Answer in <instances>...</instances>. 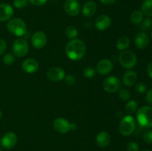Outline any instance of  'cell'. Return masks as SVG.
<instances>
[{
	"label": "cell",
	"mask_w": 152,
	"mask_h": 151,
	"mask_svg": "<svg viewBox=\"0 0 152 151\" xmlns=\"http://www.w3.org/2000/svg\"><path fill=\"white\" fill-rule=\"evenodd\" d=\"M142 151H152V150H142Z\"/></svg>",
	"instance_id": "cell-41"
},
{
	"label": "cell",
	"mask_w": 152,
	"mask_h": 151,
	"mask_svg": "<svg viewBox=\"0 0 152 151\" xmlns=\"http://www.w3.org/2000/svg\"><path fill=\"white\" fill-rule=\"evenodd\" d=\"M1 115H2V113H1V111L0 110V118H1Z\"/></svg>",
	"instance_id": "cell-40"
},
{
	"label": "cell",
	"mask_w": 152,
	"mask_h": 151,
	"mask_svg": "<svg viewBox=\"0 0 152 151\" xmlns=\"http://www.w3.org/2000/svg\"><path fill=\"white\" fill-rule=\"evenodd\" d=\"M134 43L137 48L145 49L148 47L149 44V37L145 33H139L135 36Z\"/></svg>",
	"instance_id": "cell-17"
},
{
	"label": "cell",
	"mask_w": 152,
	"mask_h": 151,
	"mask_svg": "<svg viewBox=\"0 0 152 151\" xmlns=\"http://www.w3.org/2000/svg\"><path fill=\"white\" fill-rule=\"evenodd\" d=\"M147 73H148V76L152 78V62H149L147 66Z\"/></svg>",
	"instance_id": "cell-39"
},
{
	"label": "cell",
	"mask_w": 152,
	"mask_h": 151,
	"mask_svg": "<svg viewBox=\"0 0 152 151\" xmlns=\"http://www.w3.org/2000/svg\"><path fill=\"white\" fill-rule=\"evenodd\" d=\"M136 129V121L132 115L123 117L119 124V131L123 136H131Z\"/></svg>",
	"instance_id": "cell-4"
},
{
	"label": "cell",
	"mask_w": 152,
	"mask_h": 151,
	"mask_svg": "<svg viewBox=\"0 0 152 151\" xmlns=\"http://www.w3.org/2000/svg\"><path fill=\"white\" fill-rule=\"evenodd\" d=\"M0 151H2V150H1V148H0Z\"/></svg>",
	"instance_id": "cell-42"
},
{
	"label": "cell",
	"mask_w": 152,
	"mask_h": 151,
	"mask_svg": "<svg viewBox=\"0 0 152 151\" xmlns=\"http://www.w3.org/2000/svg\"><path fill=\"white\" fill-rule=\"evenodd\" d=\"M130 45V39L127 36H122L117 40L116 47L119 50H126Z\"/></svg>",
	"instance_id": "cell-22"
},
{
	"label": "cell",
	"mask_w": 152,
	"mask_h": 151,
	"mask_svg": "<svg viewBox=\"0 0 152 151\" xmlns=\"http://www.w3.org/2000/svg\"><path fill=\"white\" fill-rule=\"evenodd\" d=\"M96 144L99 147H106L111 142V136L106 131H101L97 134L96 138Z\"/></svg>",
	"instance_id": "cell-18"
},
{
	"label": "cell",
	"mask_w": 152,
	"mask_h": 151,
	"mask_svg": "<svg viewBox=\"0 0 152 151\" xmlns=\"http://www.w3.org/2000/svg\"><path fill=\"white\" fill-rule=\"evenodd\" d=\"M18 138L16 133L13 132H7L1 137L0 144L3 148L6 150H10L14 147L17 144Z\"/></svg>",
	"instance_id": "cell-8"
},
{
	"label": "cell",
	"mask_w": 152,
	"mask_h": 151,
	"mask_svg": "<svg viewBox=\"0 0 152 151\" xmlns=\"http://www.w3.org/2000/svg\"><path fill=\"white\" fill-rule=\"evenodd\" d=\"M137 120L142 128H152V107H140L137 112Z\"/></svg>",
	"instance_id": "cell-2"
},
{
	"label": "cell",
	"mask_w": 152,
	"mask_h": 151,
	"mask_svg": "<svg viewBox=\"0 0 152 151\" xmlns=\"http://www.w3.org/2000/svg\"><path fill=\"white\" fill-rule=\"evenodd\" d=\"M145 99H146L147 103L152 107V88L149 89V90L146 92Z\"/></svg>",
	"instance_id": "cell-36"
},
{
	"label": "cell",
	"mask_w": 152,
	"mask_h": 151,
	"mask_svg": "<svg viewBox=\"0 0 152 151\" xmlns=\"http://www.w3.org/2000/svg\"><path fill=\"white\" fill-rule=\"evenodd\" d=\"M141 12L147 16H152V0H144L141 4Z\"/></svg>",
	"instance_id": "cell-21"
},
{
	"label": "cell",
	"mask_w": 152,
	"mask_h": 151,
	"mask_svg": "<svg viewBox=\"0 0 152 151\" xmlns=\"http://www.w3.org/2000/svg\"><path fill=\"white\" fill-rule=\"evenodd\" d=\"M12 50L15 56L23 57L28 53L29 50L28 41L22 38H19L15 40L12 45Z\"/></svg>",
	"instance_id": "cell-6"
},
{
	"label": "cell",
	"mask_w": 152,
	"mask_h": 151,
	"mask_svg": "<svg viewBox=\"0 0 152 151\" xmlns=\"http://www.w3.org/2000/svg\"><path fill=\"white\" fill-rule=\"evenodd\" d=\"M65 34H66V36L68 37V38L73 40L77 38V37L78 36L79 32L76 27L73 26V25H70L65 30Z\"/></svg>",
	"instance_id": "cell-25"
},
{
	"label": "cell",
	"mask_w": 152,
	"mask_h": 151,
	"mask_svg": "<svg viewBox=\"0 0 152 151\" xmlns=\"http://www.w3.org/2000/svg\"><path fill=\"white\" fill-rule=\"evenodd\" d=\"M65 76V73L62 68L59 67H52L47 71V77L51 81L57 82L64 79Z\"/></svg>",
	"instance_id": "cell-10"
},
{
	"label": "cell",
	"mask_w": 152,
	"mask_h": 151,
	"mask_svg": "<svg viewBox=\"0 0 152 151\" xmlns=\"http://www.w3.org/2000/svg\"><path fill=\"white\" fill-rule=\"evenodd\" d=\"M135 90L139 94H142V93L146 92V85L142 82H139L135 85Z\"/></svg>",
	"instance_id": "cell-31"
},
{
	"label": "cell",
	"mask_w": 152,
	"mask_h": 151,
	"mask_svg": "<svg viewBox=\"0 0 152 151\" xmlns=\"http://www.w3.org/2000/svg\"><path fill=\"white\" fill-rule=\"evenodd\" d=\"M151 38H152V32H151Z\"/></svg>",
	"instance_id": "cell-43"
},
{
	"label": "cell",
	"mask_w": 152,
	"mask_h": 151,
	"mask_svg": "<svg viewBox=\"0 0 152 151\" xmlns=\"http://www.w3.org/2000/svg\"><path fill=\"white\" fill-rule=\"evenodd\" d=\"M28 0H14L13 1V6L18 9L23 8L28 4Z\"/></svg>",
	"instance_id": "cell-32"
},
{
	"label": "cell",
	"mask_w": 152,
	"mask_h": 151,
	"mask_svg": "<svg viewBox=\"0 0 152 151\" xmlns=\"http://www.w3.org/2000/svg\"><path fill=\"white\" fill-rule=\"evenodd\" d=\"M142 138L145 143L148 144H152V130L151 129H148V130H145L144 132L143 135H142Z\"/></svg>",
	"instance_id": "cell-30"
},
{
	"label": "cell",
	"mask_w": 152,
	"mask_h": 151,
	"mask_svg": "<svg viewBox=\"0 0 152 151\" xmlns=\"http://www.w3.org/2000/svg\"><path fill=\"white\" fill-rule=\"evenodd\" d=\"M119 62L126 69H132L137 63V58L134 52L126 50L119 55Z\"/></svg>",
	"instance_id": "cell-5"
},
{
	"label": "cell",
	"mask_w": 152,
	"mask_h": 151,
	"mask_svg": "<svg viewBox=\"0 0 152 151\" xmlns=\"http://www.w3.org/2000/svg\"><path fill=\"white\" fill-rule=\"evenodd\" d=\"M102 87L104 90L108 93H115L120 89L121 81L117 77L109 76L104 80Z\"/></svg>",
	"instance_id": "cell-7"
},
{
	"label": "cell",
	"mask_w": 152,
	"mask_h": 151,
	"mask_svg": "<svg viewBox=\"0 0 152 151\" xmlns=\"http://www.w3.org/2000/svg\"><path fill=\"white\" fill-rule=\"evenodd\" d=\"M81 6L78 0H66L64 3V10L70 16H76L80 13Z\"/></svg>",
	"instance_id": "cell-9"
},
{
	"label": "cell",
	"mask_w": 152,
	"mask_h": 151,
	"mask_svg": "<svg viewBox=\"0 0 152 151\" xmlns=\"http://www.w3.org/2000/svg\"><path fill=\"white\" fill-rule=\"evenodd\" d=\"M118 96L120 99L123 101H128L130 99L131 94L130 92L126 88H121L120 89L118 93Z\"/></svg>",
	"instance_id": "cell-27"
},
{
	"label": "cell",
	"mask_w": 152,
	"mask_h": 151,
	"mask_svg": "<svg viewBox=\"0 0 152 151\" xmlns=\"http://www.w3.org/2000/svg\"><path fill=\"white\" fill-rule=\"evenodd\" d=\"M141 29L142 30H148L152 28V19L151 18H146L141 22Z\"/></svg>",
	"instance_id": "cell-28"
},
{
	"label": "cell",
	"mask_w": 152,
	"mask_h": 151,
	"mask_svg": "<svg viewBox=\"0 0 152 151\" xmlns=\"http://www.w3.org/2000/svg\"><path fill=\"white\" fill-rule=\"evenodd\" d=\"M7 49V43L2 38H0V55L3 54Z\"/></svg>",
	"instance_id": "cell-35"
},
{
	"label": "cell",
	"mask_w": 152,
	"mask_h": 151,
	"mask_svg": "<svg viewBox=\"0 0 152 151\" xmlns=\"http://www.w3.org/2000/svg\"><path fill=\"white\" fill-rule=\"evenodd\" d=\"M31 44L36 49H42L47 44V36L42 31H37L31 38Z\"/></svg>",
	"instance_id": "cell-12"
},
{
	"label": "cell",
	"mask_w": 152,
	"mask_h": 151,
	"mask_svg": "<svg viewBox=\"0 0 152 151\" xmlns=\"http://www.w3.org/2000/svg\"><path fill=\"white\" fill-rule=\"evenodd\" d=\"M53 126L56 132L62 134L68 133L71 130V123L63 118H56L53 121Z\"/></svg>",
	"instance_id": "cell-11"
},
{
	"label": "cell",
	"mask_w": 152,
	"mask_h": 151,
	"mask_svg": "<svg viewBox=\"0 0 152 151\" xmlns=\"http://www.w3.org/2000/svg\"><path fill=\"white\" fill-rule=\"evenodd\" d=\"M96 75V70L92 67H86L83 70V76L87 78H91Z\"/></svg>",
	"instance_id": "cell-26"
},
{
	"label": "cell",
	"mask_w": 152,
	"mask_h": 151,
	"mask_svg": "<svg viewBox=\"0 0 152 151\" xmlns=\"http://www.w3.org/2000/svg\"><path fill=\"white\" fill-rule=\"evenodd\" d=\"M28 1L36 6H42L47 2V0H28Z\"/></svg>",
	"instance_id": "cell-37"
},
{
	"label": "cell",
	"mask_w": 152,
	"mask_h": 151,
	"mask_svg": "<svg viewBox=\"0 0 152 151\" xmlns=\"http://www.w3.org/2000/svg\"><path fill=\"white\" fill-rule=\"evenodd\" d=\"M64 78H65V82L67 84H68V85H73V84H75L76 82L75 77L73 75H71V74L65 76Z\"/></svg>",
	"instance_id": "cell-34"
},
{
	"label": "cell",
	"mask_w": 152,
	"mask_h": 151,
	"mask_svg": "<svg viewBox=\"0 0 152 151\" xmlns=\"http://www.w3.org/2000/svg\"><path fill=\"white\" fill-rule=\"evenodd\" d=\"M138 105L137 102L135 100H129V102H127L126 105V107H125V110H126V113L128 114V115H131L134 113L137 110Z\"/></svg>",
	"instance_id": "cell-23"
},
{
	"label": "cell",
	"mask_w": 152,
	"mask_h": 151,
	"mask_svg": "<svg viewBox=\"0 0 152 151\" xmlns=\"http://www.w3.org/2000/svg\"><path fill=\"white\" fill-rule=\"evenodd\" d=\"M130 20L134 25H139L143 20V14L140 10H135L131 14Z\"/></svg>",
	"instance_id": "cell-24"
},
{
	"label": "cell",
	"mask_w": 152,
	"mask_h": 151,
	"mask_svg": "<svg viewBox=\"0 0 152 151\" xmlns=\"http://www.w3.org/2000/svg\"><path fill=\"white\" fill-rule=\"evenodd\" d=\"M65 53L67 56L71 60H80L86 55V43L83 40L79 38L71 40L65 46Z\"/></svg>",
	"instance_id": "cell-1"
},
{
	"label": "cell",
	"mask_w": 152,
	"mask_h": 151,
	"mask_svg": "<svg viewBox=\"0 0 152 151\" xmlns=\"http://www.w3.org/2000/svg\"><path fill=\"white\" fill-rule=\"evenodd\" d=\"M15 62V56L12 53H7L3 57V62L6 65H11Z\"/></svg>",
	"instance_id": "cell-29"
},
{
	"label": "cell",
	"mask_w": 152,
	"mask_h": 151,
	"mask_svg": "<svg viewBox=\"0 0 152 151\" xmlns=\"http://www.w3.org/2000/svg\"><path fill=\"white\" fill-rule=\"evenodd\" d=\"M99 1H101V3L105 4V5H112L116 2L117 0H99Z\"/></svg>",
	"instance_id": "cell-38"
},
{
	"label": "cell",
	"mask_w": 152,
	"mask_h": 151,
	"mask_svg": "<svg viewBox=\"0 0 152 151\" xmlns=\"http://www.w3.org/2000/svg\"><path fill=\"white\" fill-rule=\"evenodd\" d=\"M137 80V74L133 70H128L123 76V83L126 87H131L136 83Z\"/></svg>",
	"instance_id": "cell-20"
},
{
	"label": "cell",
	"mask_w": 152,
	"mask_h": 151,
	"mask_svg": "<svg viewBox=\"0 0 152 151\" xmlns=\"http://www.w3.org/2000/svg\"><path fill=\"white\" fill-rule=\"evenodd\" d=\"M111 25V19L108 15H101L95 20V27L99 30H105Z\"/></svg>",
	"instance_id": "cell-16"
},
{
	"label": "cell",
	"mask_w": 152,
	"mask_h": 151,
	"mask_svg": "<svg viewBox=\"0 0 152 151\" xmlns=\"http://www.w3.org/2000/svg\"><path fill=\"white\" fill-rule=\"evenodd\" d=\"M114 68L113 62L108 59H104L99 61L96 65V69L98 73L100 75H106L111 73Z\"/></svg>",
	"instance_id": "cell-13"
},
{
	"label": "cell",
	"mask_w": 152,
	"mask_h": 151,
	"mask_svg": "<svg viewBox=\"0 0 152 151\" xmlns=\"http://www.w3.org/2000/svg\"><path fill=\"white\" fill-rule=\"evenodd\" d=\"M7 29L13 35L21 37L26 34L27 25L22 19L16 18L8 21L7 23Z\"/></svg>",
	"instance_id": "cell-3"
},
{
	"label": "cell",
	"mask_w": 152,
	"mask_h": 151,
	"mask_svg": "<svg viewBox=\"0 0 152 151\" xmlns=\"http://www.w3.org/2000/svg\"><path fill=\"white\" fill-rule=\"evenodd\" d=\"M127 151H139L140 147L137 142H130L128 143L127 147Z\"/></svg>",
	"instance_id": "cell-33"
},
{
	"label": "cell",
	"mask_w": 152,
	"mask_h": 151,
	"mask_svg": "<svg viewBox=\"0 0 152 151\" xmlns=\"http://www.w3.org/2000/svg\"><path fill=\"white\" fill-rule=\"evenodd\" d=\"M22 68L27 73H34L39 69V62L33 58H28L22 62Z\"/></svg>",
	"instance_id": "cell-15"
},
{
	"label": "cell",
	"mask_w": 152,
	"mask_h": 151,
	"mask_svg": "<svg viewBox=\"0 0 152 151\" xmlns=\"http://www.w3.org/2000/svg\"><path fill=\"white\" fill-rule=\"evenodd\" d=\"M13 15V9L7 3L0 4V22H6L11 19Z\"/></svg>",
	"instance_id": "cell-14"
},
{
	"label": "cell",
	"mask_w": 152,
	"mask_h": 151,
	"mask_svg": "<svg viewBox=\"0 0 152 151\" xmlns=\"http://www.w3.org/2000/svg\"><path fill=\"white\" fill-rule=\"evenodd\" d=\"M97 6L94 1H89L84 4L82 8V13L86 17H91L95 14Z\"/></svg>",
	"instance_id": "cell-19"
}]
</instances>
